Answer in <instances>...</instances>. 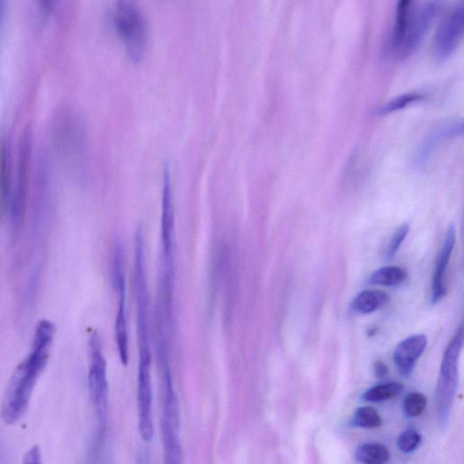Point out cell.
I'll use <instances>...</instances> for the list:
<instances>
[{
  "mask_svg": "<svg viewBox=\"0 0 464 464\" xmlns=\"http://www.w3.org/2000/svg\"><path fill=\"white\" fill-rule=\"evenodd\" d=\"M49 357V351L32 348L29 355L14 371L7 384L1 407V416L7 424L16 422L27 410L30 398Z\"/></svg>",
  "mask_w": 464,
  "mask_h": 464,
  "instance_id": "6da1fadb",
  "label": "cell"
},
{
  "mask_svg": "<svg viewBox=\"0 0 464 464\" xmlns=\"http://www.w3.org/2000/svg\"><path fill=\"white\" fill-rule=\"evenodd\" d=\"M113 25L128 57L133 63H140L148 44L147 21L135 0H116Z\"/></svg>",
  "mask_w": 464,
  "mask_h": 464,
  "instance_id": "7a4b0ae2",
  "label": "cell"
},
{
  "mask_svg": "<svg viewBox=\"0 0 464 464\" xmlns=\"http://www.w3.org/2000/svg\"><path fill=\"white\" fill-rule=\"evenodd\" d=\"M463 345V329L449 343L441 362L436 388L437 418L440 426L447 424L458 382V360Z\"/></svg>",
  "mask_w": 464,
  "mask_h": 464,
  "instance_id": "3957f363",
  "label": "cell"
},
{
  "mask_svg": "<svg viewBox=\"0 0 464 464\" xmlns=\"http://www.w3.org/2000/svg\"><path fill=\"white\" fill-rule=\"evenodd\" d=\"M164 401L161 418V436L164 463L178 464L182 461L179 440V410L178 397L173 388L169 370L164 371Z\"/></svg>",
  "mask_w": 464,
  "mask_h": 464,
  "instance_id": "277c9868",
  "label": "cell"
},
{
  "mask_svg": "<svg viewBox=\"0 0 464 464\" xmlns=\"http://www.w3.org/2000/svg\"><path fill=\"white\" fill-rule=\"evenodd\" d=\"M89 390L100 430L102 432L107 420L109 390L106 362L102 354L101 339L96 331H92L89 336Z\"/></svg>",
  "mask_w": 464,
  "mask_h": 464,
  "instance_id": "5b68a950",
  "label": "cell"
},
{
  "mask_svg": "<svg viewBox=\"0 0 464 464\" xmlns=\"http://www.w3.org/2000/svg\"><path fill=\"white\" fill-rule=\"evenodd\" d=\"M31 148V132L27 130L20 141L16 181L11 204L12 222L15 228L20 226L25 210Z\"/></svg>",
  "mask_w": 464,
  "mask_h": 464,
  "instance_id": "8992f818",
  "label": "cell"
},
{
  "mask_svg": "<svg viewBox=\"0 0 464 464\" xmlns=\"http://www.w3.org/2000/svg\"><path fill=\"white\" fill-rule=\"evenodd\" d=\"M464 32V11L460 4L440 23L434 37L433 51L440 60L449 58L460 43Z\"/></svg>",
  "mask_w": 464,
  "mask_h": 464,
  "instance_id": "52a82bcc",
  "label": "cell"
},
{
  "mask_svg": "<svg viewBox=\"0 0 464 464\" xmlns=\"http://www.w3.org/2000/svg\"><path fill=\"white\" fill-rule=\"evenodd\" d=\"M137 397L140 433L144 441L150 442L154 435L150 359H139Z\"/></svg>",
  "mask_w": 464,
  "mask_h": 464,
  "instance_id": "ba28073f",
  "label": "cell"
},
{
  "mask_svg": "<svg viewBox=\"0 0 464 464\" xmlns=\"http://www.w3.org/2000/svg\"><path fill=\"white\" fill-rule=\"evenodd\" d=\"M455 227L451 225L449 227L447 233L445 235L444 242L440 250L432 276L431 303L433 304L440 302L447 293L445 280L446 270L455 245Z\"/></svg>",
  "mask_w": 464,
  "mask_h": 464,
  "instance_id": "9c48e42d",
  "label": "cell"
},
{
  "mask_svg": "<svg viewBox=\"0 0 464 464\" xmlns=\"http://www.w3.org/2000/svg\"><path fill=\"white\" fill-rule=\"evenodd\" d=\"M427 345L424 334H414L401 341L394 350L393 361L398 372L409 375Z\"/></svg>",
  "mask_w": 464,
  "mask_h": 464,
  "instance_id": "30bf717a",
  "label": "cell"
},
{
  "mask_svg": "<svg viewBox=\"0 0 464 464\" xmlns=\"http://www.w3.org/2000/svg\"><path fill=\"white\" fill-rule=\"evenodd\" d=\"M115 289L119 297L118 311L115 320V339L120 360L123 365H127L129 362V350L125 319V285H118Z\"/></svg>",
  "mask_w": 464,
  "mask_h": 464,
  "instance_id": "8fae6325",
  "label": "cell"
},
{
  "mask_svg": "<svg viewBox=\"0 0 464 464\" xmlns=\"http://www.w3.org/2000/svg\"><path fill=\"white\" fill-rule=\"evenodd\" d=\"M389 302V295L381 290H364L357 295L351 304V309L362 314L374 312Z\"/></svg>",
  "mask_w": 464,
  "mask_h": 464,
  "instance_id": "7c38bea8",
  "label": "cell"
},
{
  "mask_svg": "<svg viewBox=\"0 0 464 464\" xmlns=\"http://www.w3.org/2000/svg\"><path fill=\"white\" fill-rule=\"evenodd\" d=\"M412 0H398L396 7L395 24L392 36V45L398 51L402 43L410 18Z\"/></svg>",
  "mask_w": 464,
  "mask_h": 464,
  "instance_id": "4fadbf2b",
  "label": "cell"
},
{
  "mask_svg": "<svg viewBox=\"0 0 464 464\" xmlns=\"http://www.w3.org/2000/svg\"><path fill=\"white\" fill-rule=\"evenodd\" d=\"M354 458L362 463L382 464L389 460L390 452L380 443H365L356 449Z\"/></svg>",
  "mask_w": 464,
  "mask_h": 464,
  "instance_id": "5bb4252c",
  "label": "cell"
},
{
  "mask_svg": "<svg viewBox=\"0 0 464 464\" xmlns=\"http://www.w3.org/2000/svg\"><path fill=\"white\" fill-rule=\"evenodd\" d=\"M406 272L400 266H388L375 270L369 278V283L379 285L392 286L404 281Z\"/></svg>",
  "mask_w": 464,
  "mask_h": 464,
  "instance_id": "9a60e30c",
  "label": "cell"
},
{
  "mask_svg": "<svg viewBox=\"0 0 464 464\" xmlns=\"http://www.w3.org/2000/svg\"><path fill=\"white\" fill-rule=\"evenodd\" d=\"M403 385L401 382H391L368 389L362 396V400L371 402L383 401L398 395Z\"/></svg>",
  "mask_w": 464,
  "mask_h": 464,
  "instance_id": "2e32d148",
  "label": "cell"
},
{
  "mask_svg": "<svg viewBox=\"0 0 464 464\" xmlns=\"http://www.w3.org/2000/svg\"><path fill=\"white\" fill-rule=\"evenodd\" d=\"M352 423L353 426L360 428L375 429L382 425V419L375 409L365 406L356 409L353 415Z\"/></svg>",
  "mask_w": 464,
  "mask_h": 464,
  "instance_id": "e0dca14e",
  "label": "cell"
},
{
  "mask_svg": "<svg viewBox=\"0 0 464 464\" xmlns=\"http://www.w3.org/2000/svg\"><path fill=\"white\" fill-rule=\"evenodd\" d=\"M427 405V398L420 392L409 393L402 404L403 412L407 417L420 416Z\"/></svg>",
  "mask_w": 464,
  "mask_h": 464,
  "instance_id": "ac0fdd59",
  "label": "cell"
},
{
  "mask_svg": "<svg viewBox=\"0 0 464 464\" xmlns=\"http://www.w3.org/2000/svg\"><path fill=\"white\" fill-rule=\"evenodd\" d=\"M421 440L420 434L415 429H406L398 437L397 445L401 451L411 453L415 450Z\"/></svg>",
  "mask_w": 464,
  "mask_h": 464,
  "instance_id": "d6986e66",
  "label": "cell"
},
{
  "mask_svg": "<svg viewBox=\"0 0 464 464\" xmlns=\"http://www.w3.org/2000/svg\"><path fill=\"white\" fill-rule=\"evenodd\" d=\"M421 99V95L416 92L405 93L394 98L385 105L379 109L380 114H388L395 111L401 110L409 104L415 102Z\"/></svg>",
  "mask_w": 464,
  "mask_h": 464,
  "instance_id": "ffe728a7",
  "label": "cell"
},
{
  "mask_svg": "<svg viewBox=\"0 0 464 464\" xmlns=\"http://www.w3.org/2000/svg\"><path fill=\"white\" fill-rule=\"evenodd\" d=\"M409 224L403 223L393 233L387 247V257L392 258L409 232Z\"/></svg>",
  "mask_w": 464,
  "mask_h": 464,
  "instance_id": "44dd1931",
  "label": "cell"
},
{
  "mask_svg": "<svg viewBox=\"0 0 464 464\" xmlns=\"http://www.w3.org/2000/svg\"><path fill=\"white\" fill-rule=\"evenodd\" d=\"M42 462V454L39 447L34 445L24 456L23 463L38 464Z\"/></svg>",
  "mask_w": 464,
  "mask_h": 464,
  "instance_id": "7402d4cb",
  "label": "cell"
},
{
  "mask_svg": "<svg viewBox=\"0 0 464 464\" xmlns=\"http://www.w3.org/2000/svg\"><path fill=\"white\" fill-rule=\"evenodd\" d=\"M389 369L387 365L381 362L377 361L373 364V373L377 378L382 379L388 375Z\"/></svg>",
  "mask_w": 464,
  "mask_h": 464,
  "instance_id": "603a6c76",
  "label": "cell"
},
{
  "mask_svg": "<svg viewBox=\"0 0 464 464\" xmlns=\"http://www.w3.org/2000/svg\"><path fill=\"white\" fill-rule=\"evenodd\" d=\"M41 6L45 10V11H50L53 6V4L55 2V0H38Z\"/></svg>",
  "mask_w": 464,
  "mask_h": 464,
  "instance_id": "cb8c5ba5",
  "label": "cell"
},
{
  "mask_svg": "<svg viewBox=\"0 0 464 464\" xmlns=\"http://www.w3.org/2000/svg\"><path fill=\"white\" fill-rule=\"evenodd\" d=\"M0 7H1V0H0Z\"/></svg>",
  "mask_w": 464,
  "mask_h": 464,
  "instance_id": "d4e9b609",
  "label": "cell"
}]
</instances>
